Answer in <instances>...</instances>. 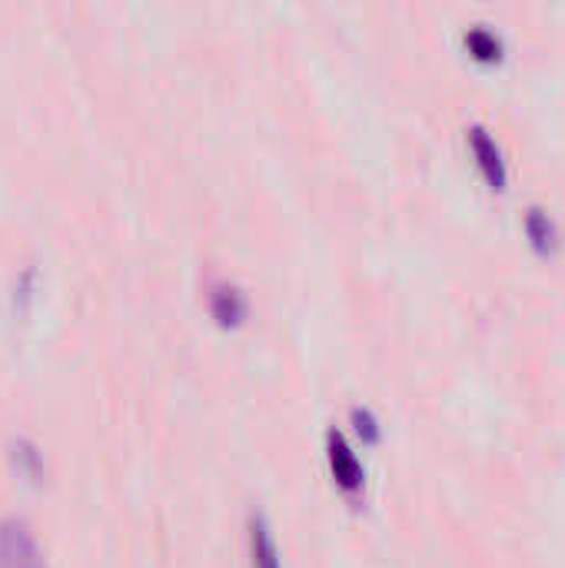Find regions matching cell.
<instances>
[{"label":"cell","mask_w":565,"mask_h":568,"mask_svg":"<svg viewBox=\"0 0 565 568\" xmlns=\"http://www.w3.org/2000/svg\"><path fill=\"white\" fill-rule=\"evenodd\" d=\"M246 549H250V568H283L273 529L263 513H250L246 519Z\"/></svg>","instance_id":"cell-4"},{"label":"cell","mask_w":565,"mask_h":568,"mask_svg":"<svg viewBox=\"0 0 565 568\" xmlns=\"http://www.w3.org/2000/svg\"><path fill=\"white\" fill-rule=\"evenodd\" d=\"M13 463H17V469H20L30 483H37V479L43 476V459H40V453H37L27 439H20V443L13 446Z\"/></svg>","instance_id":"cell-8"},{"label":"cell","mask_w":565,"mask_h":568,"mask_svg":"<svg viewBox=\"0 0 565 568\" xmlns=\"http://www.w3.org/2000/svg\"><path fill=\"white\" fill-rule=\"evenodd\" d=\"M210 306H213L220 323H240L246 313V296L233 283H216L210 293Z\"/></svg>","instance_id":"cell-5"},{"label":"cell","mask_w":565,"mask_h":568,"mask_svg":"<svg viewBox=\"0 0 565 568\" xmlns=\"http://www.w3.org/2000/svg\"><path fill=\"white\" fill-rule=\"evenodd\" d=\"M350 419H353L356 433H360L366 443H376V439H380V419L373 416L370 406H353V409H350Z\"/></svg>","instance_id":"cell-9"},{"label":"cell","mask_w":565,"mask_h":568,"mask_svg":"<svg viewBox=\"0 0 565 568\" xmlns=\"http://www.w3.org/2000/svg\"><path fill=\"white\" fill-rule=\"evenodd\" d=\"M526 233H529V240H533L539 250L556 246V223H553V216H549L543 206H529V210H526Z\"/></svg>","instance_id":"cell-6"},{"label":"cell","mask_w":565,"mask_h":568,"mask_svg":"<svg viewBox=\"0 0 565 568\" xmlns=\"http://www.w3.org/2000/svg\"><path fill=\"white\" fill-rule=\"evenodd\" d=\"M0 568H47L43 552L23 519L0 523Z\"/></svg>","instance_id":"cell-1"},{"label":"cell","mask_w":565,"mask_h":568,"mask_svg":"<svg viewBox=\"0 0 565 568\" xmlns=\"http://www.w3.org/2000/svg\"><path fill=\"white\" fill-rule=\"evenodd\" d=\"M466 140H470V150H473L480 170L486 173V180H490L496 190H503L506 180H509V170H506V160H503V150H500V143H496V136H493L486 126L473 123V126L466 130Z\"/></svg>","instance_id":"cell-3"},{"label":"cell","mask_w":565,"mask_h":568,"mask_svg":"<svg viewBox=\"0 0 565 568\" xmlns=\"http://www.w3.org/2000/svg\"><path fill=\"white\" fill-rule=\"evenodd\" d=\"M326 459H330V469H333L336 486H340L343 493L356 496V493L363 489L366 473H363L360 456H356V453H353V446L346 443V436H343V433H336V429H330V433H326Z\"/></svg>","instance_id":"cell-2"},{"label":"cell","mask_w":565,"mask_h":568,"mask_svg":"<svg viewBox=\"0 0 565 568\" xmlns=\"http://www.w3.org/2000/svg\"><path fill=\"white\" fill-rule=\"evenodd\" d=\"M466 47L480 57V60H500L503 57V40L490 30V27H470L466 30Z\"/></svg>","instance_id":"cell-7"}]
</instances>
